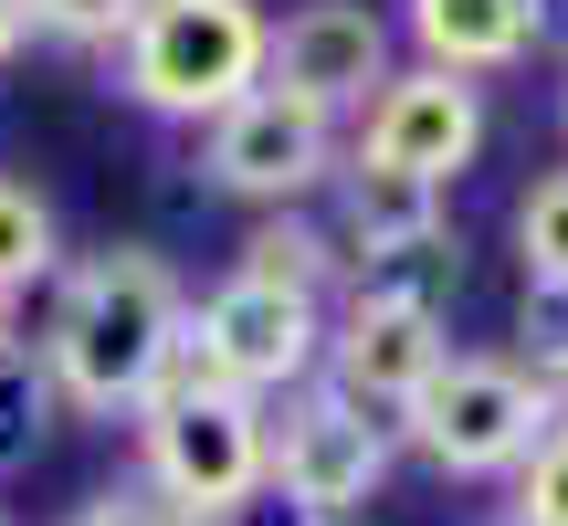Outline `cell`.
<instances>
[{
  "label": "cell",
  "instance_id": "obj_19",
  "mask_svg": "<svg viewBox=\"0 0 568 526\" xmlns=\"http://www.w3.org/2000/svg\"><path fill=\"white\" fill-rule=\"evenodd\" d=\"M506 526H568V401H558L548 443L527 453V474H516V516Z\"/></svg>",
  "mask_w": 568,
  "mask_h": 526
},
{
  "label": "cell",
  "instance_id": "obj_14",
  "mask_svg": "<svg viewBox=\"0 0 568 526\" xmlns=\"http://www.w3.org/2000/svg\"><path fill=\"white\" fill-rule=\"evenodd\" d=\"M53 411H63V390H53V368H42L32 347H21V358H0V485L42 464V443H53Z\"/></svg>",
  "mask_w": 568,
  "mask_h": 526
},
{
  "label": "cell",
  "instance_id": "obj_3",
  "mask_svg": "<svg viewBox=\"0 0 568 526\" xmlns=\"http://www.w3.org/2000/svg\"><path fill=\"white\" fill-rule=\"evenodd\" d=\"M264 63H274L264 0H138V21L105 53V74H116V95L138 117L211 127L264 84Z\"/></svg>",
  "mask_w": 568,
  "mask_h": 526
},
{
  "label": "cell",
  "instance_id": "obj_10",
  "mask_svg": "<svg viewBox=\"0 0 568 526\" xmlns=\"http://www.w3.org/2000/svg\"><path fill=\"white\" fill-rule=\"evenodd\" d=\"M389 74H400V63H389V21L368 11V0H295V11L274 21L264 84H284V95H305V105H326V117L368 105Z\"/></svg>",
  "mask_w": 568,
  "mask_h": 526
},
{
  "label": "cell",
  "instance_id": "obj_12",
  "mask_svg": "<svg viewBox=\"0 0 568 526\" xmlns=\"http://www.w3.org/2000/svg\"><path fill=\"white\" fill-rule=\"evenodd\" d=\"M326 232H337L347 274H358V263H389V253H410V243H443L453 211H443V190L400 180V169H337V190H326Z\"/></svg>",
  "mask_w": 568,
  "mask_h": 526
},
{
  "label": "cell",
  "instance_id": "obj_15",
  "mask_svg": "<svg viewBox=\"0 0 568 526\" xmlns=\"http://www.w3.org/2000/svg\"><path fill=\"white\" fill-rule=\"evenodd\" d=\"M63 274V243H53V201L32 180H0V295H32V284Z\"/></svg>",
  "mask_w": 568,
  "mask_h": 526
},
{
  "label": "cell",
  "instance_id": "obj_22",
  "mask_svg": "<svg viewBox=\"0 0 568 526\" xmlns=\"http://www.w3.org/2000/svg\"><path fill=\"white\" fill-rule=\"evenodd\" d=\"M0 358H21V295H0Z\"/></svg>",
  "mask_w": 568,
  "mask_h": 526
},
{
  "label": "cell",
  "instance_id": "obj_2",
  "mask_svg": "<svg viewBox=\"0 0 568 526\" xmlns=\"http://www.w3.org/2000/svg\"><path fill=\"white\" fill-rule=\"evenodd\" d=\"M138 485L190 526H243L274 495V401H243L201 337H180L159 401L138 411Z\"/></svg>",
  "mask_w": 568,
  "mask_h": 526
},
{
  "label": "cell",
  "instance_id": "obj_24",
  "mask_svg": "<svg viewBox=\"0 0 568 526\" xmlns=\"http://www.w3.org/2000/svg\"><path fill=\"white\" fill-rule=\"evenodd\" d=\"M0 526H11V516H0Z\"/></svg>",
  "mask_w": 568,
  "mask_h": 526
},
{
  "label": "cell",
  "instance_id": "obj_16",
  "mask_svg": "<svg viewBox=\"0 0 568 526\" xmlns=\"http://www.w3.org/2000/svg\"><path fill=\"white\" fill-rule=\"evenodd\" d=\"M516 368L548 401H568V284H527V305H516Z\"/></svg>",
  "mask_w": 568,
  "mask_h": 526
},
{
  "label": "cell",
  "instance_id": "obj_20",
  "mask_svg": "<svg viewBox=\"0 0 568 526\" xmlns=\"http://www.w3.org/2000/svg\"><path fill=\"white\" fill-rule=\"evenodd\" d=\"M63 526H190V516H180V506H159V495H148L138 474H126V485H105V495H84V506L63 516Z\"/></svg>",
  "mask_w": 568,
  "mask_h": 526
},
{
  "label": "cell",
  "instance_id": "obj_6",
  "mask_svg": "<svg viewBox=\"0 0 568 526\" xmlns=\"http://www.w3.org/2000/svg\"><path fill=\"white\" fill-rule=\"evenodd\" d=\"M389 485V422L358 411L347 390L305 380L295 401L274 411V495L295 516H326V526H358V506Z\"/></svg>",
  "mask_w": 568,
  "mask_h": 526
},
{
  "label": "cell",
  "instance_id": "obj_7",
  "mask_svg": "<svg viewBox=\"0 0 568 526\" xmlns=\"http://www.w3.org/2000/svg\"><path fill=\"white\" fill-rule=\"evenodd\" d=\"M326 316H337V305H305V295H284V284L222 274L190 305V337H201V358L222 368L243 401H295L326 368Z\"/></svg>",
  "mask_w": 568,
  "mask_h": 526
},
{
  "label": "cell",
  "instance_id": "obj_23",
  "mask_svg": "<svg viewBox=\"0 0 568 526\" xmlns=\"http://www.w3.org/2000/svg\"><path fill=\"white\" fill-rule=\"evenodd\" d=\"M558 117H568V84H558Z\"/></svg>",
  "mask_w": 568,
  "mask_h": 526
},
{
  "label": "cell",
  "instance_id": "obj_13",
  "mask_svg": "<svg viewBox=\"0 0 568 526\" xmlns=\"http://www.w3.org/2000/svg\"><path fill=\"white\" fill-rule=\"evenodd\" d=\"M232 274H253V284H284V295H305V305L347 295V253H337V232H326L316 211H253V232H243V263H232Z\"/></svg>",
  "mask_w": 568,
  "mask_h": 526
},
{
  "label": "cell",
  "instance_id": "obj_5",
  "mask_svg": "<svg viewBox=\"0 0 568 526\" xmlns=\"http://www.w3.org/2000/svg\"><path fill=\"white\" fill-rule=\"evenodd\" d=\"M201 169H211V190H232L253 211H305L316 190H337L347 138H337L326 105L284 95V84H253L232 117L201 127Z\"/></svg>",
  "mask_w": 568,
  "mask_h": 526
},
{
  "label": "cell",
  "instance_id": "obj_17",
  "mask_svg": "<svg viewBox=\"0 0 568 526\" xmlns=\"http://www.w3.org/2000/svg\"><path fill=\"white\" fill-rule=\"evenodd\" d=\"M516 253H527V284H568V169L527 180V201H516Z\"/></svg>",
  "mask_w": 568,
  "mask_h": 526
},
{
  "label": "cell",
  "instance_id": "obj_1",
  "mask_svg": "<svg viewBox=\"0 0 568 526\" xmlns=\"http://www.w3.org/2000/svg\"><path fill=\"white\" fill-rule=\"evenodd\" d=\"M180 337H190V295H180V274H169V253L105 243V253H84V263L53 274L32 358L53 368L63 411H84V422H138V411L159 401Z\"/></svg>",
  "mask_w": 568,
  "mask_h": 526
},
{
  "label": "cell",
  "instance_id": "obj_4",
  "mask_svg": "<svg viewBox=\"0 0 568 526\" xmlns=\"http://www.w3.org/2000/svg\"><path fill=\"white\" fill-rule=\"evenodd\" d=\"M548 422H558V401H548L516 358H464V347H453L443 380L400 411V443L422 453V464L464 474V485H495V474L516 485L527 453L548 443Z\"/></svg>",
  "mask_w": 568,
  "mask_h": 526
},
{
  "label": "cell",
  "instance_id": "obj_21",
  "mask_svg": "<svg viewBox=\"0 0 568 526\" xmlns=\"http://www.w3.org/2000/svg\"><path fill=\"white\" fill-rule=\"evenodd\" d=\"M21 42H32V0H0V63H11Z\"/></svg>",
  "mask_w": 568,
  "mask_h": 526
},
{
  "label": "cell",
  "instance_id": "obj_8",
  "mask_svg": "<svg viewBox=\"0 0 568 526\" xmlns=\"http://www.w3.org/2000/svg\"><path fill=\"white\" fill-rule=\"evenodd\" d=\"M474 148H485V84L400 63V74L358 105L347 169H400V180H422V190H453L474 169Z\"/></svg>",
  "mask_w": 568,
  "mask_h": 526
},
{
  "label": "cell",
  "instance_id": "obj_11",
  "mask_svg": "<svg viewBox=\"0 0 568 526\" xmlns=\"http://www.w3.org/2000/svg\"><path fill=\"white\" fill-rule=\"evenodd\" d=\"M400 32L432 74H506L548 42V11L537 0H400Z\"/></svg>",
  "mask_w": 568,
  "mask_h": 526
},
{
  "label": "cell",
  "instance_id": "obj_18",
  "mask_svg": "<svg viewBox=\"0 0 568 526\" xmlns=\"http://www.w3.org/2000/svg\"><path fill=\"white\" fill-rule=\"evenodd\" d=\"M126 21H138V0H32V32L63 53H116Z\"/></svg>",
  "mask_w": 568,
  "mask_h": 526
},
{
  "label": "cell",
  "instance_id": "obj_9",
  "mask_svg": "<svg viewBox=\"0 0 568 526\" xmlns=\"http://www.w3.org/2000/svg\"><path fill=\"white\" fill-rule=\"evenodd\" d=\"M443 358H453V316L337 295V316H326V368H316V380L347 390L358 411H379V422H400V411L443 380Z\"/></svg>",
  "mask_w": 568,
  "mask_h": 526
}]
</instances>
